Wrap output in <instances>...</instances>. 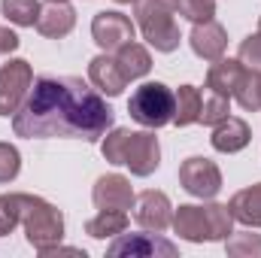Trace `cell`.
<instances>
[{
    "label": "cell",
    "mask_w": 261,
    "mask_h": 258,
    "mask_svg": "<svg viewBox=\"0 0 261 258\" xmlns=\"http://www.w3.org/2000/svg\"><path fill=\"white\" fill-rule=\"evenodd\" d=\"M21 173V152L12 143H0V183H12Z\"/></svg>",
    "instance_id": "f546056e"
},
{
    "label": "cell",
    "mask_w": 261,
    "mask_h": 258,
    "mask_svg": "<svg viewBox=\"0 0 261 258\" xmlns=\"http://www.w3.org/2000/svg\"><path fill=\"white\" fill-rule=\"evenodd\" d=\"M161 164V146L155 131H130L128 146H125V167L134 176H152Z\"/></svg>",
    "instance_id": "9c48e42d"
},
{
    "label": "cell",
    "mask_w": 261,
    "mask_h": 258,
    "mask_svg": "<svg viewBox=\"0 0 261 258\" xmlns=\"http://www.w3.org/2000/svg\"><path fill=\"white\" fill-rule=\"evenodd\" d=\"M203 213H206V225H210V243H225V237L234 231V216L225 203H203Z\"/></svg>",
    "instance_id": "7402d4cb"
},
{
    "label": "cell",
    "mask_w": 261,
    "mask_h": 258,
    "mask_svg": "<svg viewBox=\"0 0 261 258\" xmlns=\"http://www.w3.org/2000/svg\"><path fill=\"white\" fill-rule=\"evenodd\" d=\"M173 231L189 240V243H210V225H206V213L203 207H195V203H179L173 210Z\"/></svg>",
    "instance_id": "2e32d148"
},
{
    "label": "cell",
    "mask_w": 261,
    "mask_h": 258,
    "mask_svg": "<svg viewBox=\"0 0 261 258\" xmlns=\"http://www.w3.org/2000/svg\"><path fill=\"white\" fill-rule=\"evenodd\" d=\"M228 113H231V97H225V94H216V91H203V97H200V125H206V128H216L222 119H228Z\"/></svg>",
    "instance_id": "d4e9b609"
},
{
    "label": "cell",
    "mask_w": 261,
    "mask_h": 258,
    "mask_svg": "<svg viewBox=\"0 0 261 258\" xmlns=\"http://www.w3.org/2000/svg\"><path fill=\"white\" fill-rule=\"evenodd\" d=\"M113 258H176L179 255V249H176V243H170V240H164V237H158V231L152 234V231H146L143 228V234H119L113 243H110V249H107Z\"/></svg>",
    "instance_id": "52a82bcc"
},
{
    "label": "cell",
    "mask_w": 261,
    "mask_h": 258,
    "mask_svg": "<svg viewBox=\"0 0 261 258\" xmlns=\"http://www.w3.org/2000/svg\"><path fill=\"white\" fill-rule=\"evenodd\" d=\"M128 213L125 210H100L97 216H91L85 222V234L94 237V240H110V237H119L128 231Z\"/></svg>",
    "instance_id": "d6986e66"
},
{
    "label": "cell",
    "mask_w": 261,
    "mask_h": 258,
    "mask_svg": "<svg viewBox=\"0 0 261 258\" xmlns=\"http://www.w3.org/2000/svg\"><path fill=\"white\" fill-rule=\"evenodd\" d=\"M173 104H176V94L164 82H143L130 94L128 113L137 125L158 131L173 122Z\"/></svg>",
    "instance_id": "277c9868"
},
{
    "label": "cell",
    "mask_w": 261,
    "mask_h": 258,
    "mask_svg": "<svg viewBox=\"0 0 261 258\" xmlns=\"http://www.w3.org/2000/svg\"><path fill=\"white\" fill-rule=\"evenodd\" d=\"M228 210H231L234 222H240L246 228H261V183L240 189L228 200Z\"/></svg>",
    "instance_id": "ac0fdd59"
},
{
    "label": "cell",
    "mask_w": 261,
    "mask_h": 258,
    "mask_svg": "<svg viewBox=\"0 0 261 258\" xmlns=\"http://www.w3.org/2000/svg\"><path fill=\"white\" fill-rule=\"evenodd\" d=\"M249 140H252L249 122H246V119H237V116L222 119V122L213 128V137H210L213 149H216V152H225V155L243 152V149L249 146Z\"/></svg>",
    "instance_id": "9a60e30c"
},
{
    "label": "cell",
    "mask_w": 261,
    "mask_h": 258,
    "mask_svg": "<svg viewBox=\"0 0 261 258\" xmlns=\"http://www.w3.org/2000/svg\"><path fill=\"white\" fill-rule=\"evenodd\" d=\"M113 128V110L94 85L79 76H43L31 85L21 110L12 116L15 137L24 140H85L97 143Z\"/></svg>",
    "instance_id": "6da1fadb"
},
{
    "label": "cell",
    "mask_w": 261,
    "mask_h": 258,
    "mask_svg": "<svg viewBox=\"0 0 261 258\" xmlns=\"http://www.w3.org/2000/svg\"><path fill=\"white\" fill-rule=\"evenodd\" d=\"M116 3H137V0H116Z\"/></svg>",
    "instance_id": "d6a6232c"
},
{
    "label": "cell",
    "mask_w": 261,
    "mask_h": 258,
    "mask_svg": "<svg viewBox=\"0 0 261 258\" xmlns=\"http://www.w3.org/2000/svg\"><path fill=\"white\" fill-rule=\"evenodd\" d=\"M173 6H176V12H179L182 18H189L192 24L216 18V0H176Z\"/></svg>",
    "instance_id": "f1b7e54d"
},
{
    "label": "cell",
    "mask_w": 261,
    "mask_h": 258,
    "mask_svg": "<svg viewBox=\"0 0 261 258\" xmlns=\"http://www.w3.org/2000/svg\"><path fill=\"white\" fill-rule=\"evenodd\" d=\"M134 31H137V24L119 9H103L91 18V40L97 43L100 52L122 49L125 43L134 40Z\"/></svg>",
    "instance_id": "ba28073f"
},
{
    "label": "cell",
    "mask_w": 261,
    "mask_h": 258,
    "mask_svg": "<svg viewBox=\"0 0 261 258\" xmlns=\"http://www.w3.org/2000/svg\"><path fill=\"white\" fill-rule=\"evenodd\" d=\"M237 58H240V64L246 67V70L261 73V31H258V34H249V37L240 43Z\"/></svg>",
    "instance_id": "4dcf8cb0"
},
{
    "label": "cell",
    "mask_w": 261,
    "mask_h": 258,
    "mask_svg": "<svg viewBox=\"0 0 261 258\" xmlns=\"http://www.w3.org/2000/svg\"><path fill=\"white\" fill-rule=\"evenodd\" d=\"M34 28L49 40H61L76 28V9L70 6V0H46L40 6V15H37Z\"/></svg>",
    "instance_id": "7c38bea8"
},
{
    "label": "cell",
    "mask_w": 261,
    "mask_h": 258,
    "mask_svg": "<svg viewBox=\"0 0 261 258\" xmlns=\"http://www.w3.org/2000/svg\"><path fill=\"white\" fill-rule=\"evenodd\" d=\"M225 252L231 258H261V234L231 231L225 237Z\"/></svg>",
    "instance_id": "cb8c5ba5"
},
{
    "label": "cell",
    "mask_w": 261,
    "mask_h": 258,
    "mask_svg": "<svg viewBox=\"0 0 261 258\" xmlns=\"http://www.w3.org/2000/svg\"><path fill=\"white\" fill-rule=\"evenodd\" d=\"M21 225V197L0 194V237H9Z\"/></svg>",
    "instance_id": "83f0119b"
},
{
    "label": "cell",
    "mask_w": 261,
    "mask_h": 258,
    "mask_svg": "<svg viewBox=\"0 0 261 258\" xmlns=\"http://www.w3.org/2000/svg\"><path fill=\"white\" fill-rule=\"evenodd\" d=\"M128 137H130L128 128H110L107 134H103V140H100V152H103V158H107L110 164H116V167L125 164V146H128Z\"/></svg>",
    "instance_id": "4316f807"
},
{
    "label": "cell",
    "mask_w": 261,
    "mask_h": 258,
    "mask_svg": "<svg viewBox=\"0 0 261 258\" xmlns=\"http://www.w3.org/2000/svg\"><path fill=\"white\" fill-rule=\"evenodd\" d=\"M88 82L107 97H119L128 85L122 67L116 64V58H110V52H100L88 61Z\"/></svg>",
    "instance_id": "5bb4252c"
},
{
    "label": "cell",
    "mask_w": 261,
    "mask_h": 258,
    "mask_svg": "<svg viewBox=\"0 0 261 258\" xmlns=\"http://www.w3.org/2000/svg\"><path fill=\"white\" fill-rule=\"evenodd\" d=\"M258 31H261V18H258Z\"/></svg>",
    "instance_id": "836d02e7"
},
{
    "label": "cell",
    "mask_w": 261,
    "mask_h": 258,
    "mask_svg": "<svg viewBox=\"0 0 261 258\" xmlns=\"http://www.w3.org/2000/svg\"><path fill=\"white\" fill-rule=\"evenodd\" d=\"M189 43H192V52H195L197 58L219 61L225 55V49H228V34H225V28L216 18H210V21H197L195 28H192Z\"/></svg>",
    "instance_id": "4fadbf2b"
},
{
    "label": "cell",
    "mask_w": 261,
    "mask_h": 258,
    "mask_svg": "<svg viewBox=\"0 0 261 258\" xmlns=\"http://www.w3.org/2000/svg\"><path fill=\"white\" fill-rule=\"evenodd\" d=\"M134 219L146 231H167L170 222H173V203H170V197L164 192L146 189L134 200Z\"/></svg>",
    "instance_id": "30bf717a"
},
{
    "label": "cell",
    "mask_w": 261,
    "mask_h": 258,
    "mask_svg": "<svg viewBox=\"0 0 261 258\" xmlns=\"http://www.w3.org/2000/svg\"><path fill=\"white\" fill-rule=\"evenodd\" d=\"M34 85V67L24 58H12L9 64H0V119H9L21 110L24 97Z\"/></svg>",
    "instance_id": "5b68a950"
},
{
    "label": "cell",
    "mask_w": 261,
    "mask_h": 258,
    "mask_svg": "<svg viewBox=\"0 0 261 258\" xmlns=\"http://www.w3.org/2000/svg\"><path fill=\"white\" fill-rule=\"evenodd\" d=\"M176 104H173V125L176 128H189V125H195L200 122V88L195 85H179L176 91Z\"/></svg>",
    "instance_id": "44dd1931"
},
{
    "label": "cell",
    "mask_w": 261,
    "mask_h": 258,
    "mask_svg": "<svg viewBox=\"0 0 261 258\" xmlns=\"http://www.w3.org/2000/svg\"><path fill=\"white\" fill-rule=\"evenodd\" d=\"M116 64L122 67V73H125V79L134 82V79H143L149 70H152V55H149V49L146 46H140V43H125L122 49H116Z\"/></svg>",
    "instance_id": "ffe728a7"
},
{
    "label": "cell",
    "mask_w": 261,
    "mask_h": 258,
    "mask_svg": "<svg viewBox=\"0 0 261 258\" xmlns=\"http://www.w3.org/2000/svg\"><path fill=\"white\" fill-rule=\"evenodd\" d=\"M91 200L97 210H134L137 194L130 189V179L122 173H103L97 176L94 189H91Z\"/></svg>",
    "instance_id": "8fae6325"
},
{
    "label": "cell",
    "mask_w": 261,
    "mask_h": 258,
    "mask_svg": "<svg viewBox=\"0 0 261 258\" xmlns=\"http://www.w3.org/2000/svg\"><path fill=\"white\" fill-rule=\"evenodd\" d=\"M40 0H3L0 12L6 15V21H12L15 28H34L37 15H40Z\"/></svg>",
    "instance_id": "603a6c76"
},
{
    "label": "cell",
    "mask_w": 261,
    "mask_h": 258,
    "mask_svg": "<svg viewBox=\"0 0 261 258\" xmlns=\"http://www.w3.org/2000/svg\"><path fill=\"white\" fill-rule=\"evenodd\" d=\"M234 97H237V104H240L243 110L258 113L261 110V73L246 70L243 79H240V85H237V91H234Z\"/></svg>",
    "instance_id": "484cf974"
},
{
    "label": "cell",
    "mask_w": 261,
    "mask_h": 258,
    "mask_svg": "<svg viewBox=\"0 0 261 258\" xmlns=\"http://www.w3.org/2000/svg\"><path fill=\"white\" fill-rule=\"evenodd\" d=\"M246 67L240 64V58H219V61H210L206 70V88L216 91V94H225V97H234L240 79H243Z\"/></svg>",
    "instance_id": "e0dca14e"
},
{
    "label": "cell",
    "mask_w": 261,
    "mask_h": 258,
    "mask_svg": "<svg viewBox=\"0 0 261 258\" xmlns=\"http://www.w3.org/2000/svg\"><path fill=\"white\" fill-rule=\"evenodd\" d=\"M137 28L143 31V40L155 52H176L179 49V24H176V6L170 0H137L134 3Z\"/></svg>",
    "instance_id": "3957f363"
},
{
    "label": "cell",
    "mask_w": 261,
    "mask_h": 258,
    "mask_svg": "<svg viewBox=\"0 0 261 258\" xmlns=\"http://www.w3.org/2000/svg\"><path fill=\"white\" fill-rule=\"evenodd\" d=\"M18 197H21V228H24L28 243L37 252L58 246L64 240V213L40 194L18 192Z\"/></svg>",
    "instance_id": "7a4b0ae2"
},
{
    "label": "cell",
    "mask_w": 261,
    "mask_h": 258,
    "mask_svg": "<svg viewBox=\"0 0 261 258\" xmlns=\"http://www.w3.org/2000/svg\"><path fill=\"white\" fill-rule=\"evenodd\" d=\"M18 46H21L18 34L9 31V28H0V55H9V52H15Z\"/></svg>",
    "instance_id": "1f68e13d"
},
{
    "label": "cell",
    "mask_w": 261,
    "mask_h": 258,
    "mask_svg": "<svg viewBox=\"0 0 261 258\" xmlns=\"http://www.w3.org/2000/svg\"><path fill=\"white\" fill-rule=\"evenodd\" d=\"M170 3H176V0H170Z\"/></svg>",
    "instance_id": "e575fe53"
},
{
    "label": "cell",
    "mask_w": 261,
    "mask_h": 258,
    "mask_svg": "<svg viewBox=\"0 0 261 258\" xmlns=\"http://www.w3.org/2000/svg\"><path fill=\"white\" fill-rule=\"evenodd\" d=\"M179 186L192 197L200 200H213L216 194L222 192V170L213 158L203 155H192L179 164Z\"/></svg>",
    "instance_id": "8992f818"
}]
</instances>
